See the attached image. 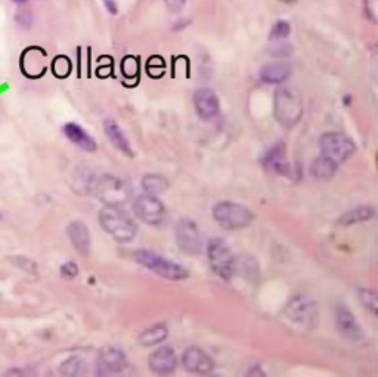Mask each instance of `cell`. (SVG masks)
<instances>
[{"mask_svg": "<svg viewBox=\"0 0 378 377\" xmlns=\"http://www.w3.org/2000/svg\"><path fill=\"white\" fill-rule=\"evenodd\" d=\"M99 222L104 231L119 243L132 242L137 231L135 221L120 206H105L99 213Z\"/></svg>", "mask_w": 378, "mask_h": 377, "instance_id": "1", "label": "cell"}, {"mask_svg": "<svg viewBox=\"0 0 378 377\" xmlns=\"http://www.w3.org/2000/svg\"><path fill=\"white\" fill-rule=\"evenodd\" d=\"M90 191L105 206H124L132 197V190L126 181L114 175H102L92 181Z\"/></svg>", "mask_w": 378, "mask_h": 377, "instance_id": "2", "label": "cell"}, {"mask_svg": "<svg viewBox=\"0 0 378 377\" xmlns=\"http://www.w3.org/2000/svg\"><path fill=\"white\" fill-rule=\"evenodd\" d=\"M273 112L277 120L285 126L293 128L300 122L303 114V99L302 95L295 89L284 86L280 87L275 94Z\"/></svg>", "mask_w": 378, "mask_h": 377, "instance_id": "3", "label": "cell"}, {"mask_svg": "<svg viewBox=\"0 0 378 377\" xmlns=\"http://www.w3.org/2000/svg\"><path fill=\"white\" fill-rule=\"evenodd\" d=\"M213 218L225 230H243L255 219V213L243 204L221 201L213 208Z\"/></svg>", "mask_w": 378, "mask_h": 377, "instance_id": "4", "label": "cell"}, {"mask_svg": "<svg viewBox=\"0 0 378 377\" xmlns=\"http://www.w3.org/2000/svg\"><path fill=\"white\" fill-rule=\"evenodd\" d=\"M135 259L137 264H141L142 267L155 272L157 276L167 280L180 281L189 277V272L185 268L163 256L153 253L150 250H137L135 253Z\"/></svg>", "mask_w": 378, "mask_h": 377, "instance_id": "5", "label": "cell"}, {"mask_svg": "<svg viewBox=\"0 0 378 377\" xmlns=\"http://www.w3.org/2000/svg\"><path fill=\"white\" fill-rule=\"evenodd\" d=\"M207 256L210 267L217 276L223 280H229L232 277L235 256L225 240L219 237L212 238L207 244Z\"/></svg>", "mask_w": 378, "mask_h": 377, "instance_id": "6", "label": "cell"}, {"mask_svg": "<svg viewBox=\"0 0 378 377\" xmlns=\"http://www.w3.org/2000/svg\"><path fill=\"white\" fill-rule=\"evenodd\" d=\"M319 148L323 151V156L334 160L337 165L340 162H345L356 151V146H354L349 136L338 132H328L320 136Z\"/></svg>", "mask_w": 378, "mask_h": 377, "instance_id": "7", "label": "cell"}, {"mask_svg": "<svg viewBox=\"0 0 378 377\" xmlns=\"http://www.w3.org/2000/svg\"><path fill=\"white\" fill-rule=\"evenodd\" d=\"M133 212L137 219L148 225H160L166 218L164 204L151 194L137 197L133 203Z\"/></svg>", "mask_w": 378, "mask_h": 377, "instance_id": "8", "label": "cell"}, {"mask_svg": "<svg viewBox=\"0 0 378 377\" xmlns=\"http://www.w3.org/2000/svg\"><path fill=\"white\" fill-rule=\"evenodd\" d=\"M175 237H176V244L183 253L196 256L201 253V235L197 228V224L191 219H180L176 224L175 228Z\"/></svg>", "mask_w": 378, "mask_h": 377, "instance_id": "9", "label": "cell"}, {"mask_svg": "<svg viewBox=\"0 0 378 377\" xmlns=\"http://www.w3.org/2000/svg\"><path fill=\"white\" fill-rule=\"evenodd\" d=\"M285 315L295 324L311 326L318 318V306L306 296H294L285 308Z\"/></svg>", "mask_w": 378, "mask_h": 377, "instance_id": "10", "label": "cell"}, {"mask_svg": "<svg viewBox=\"0 0 378 377\" xmlns=\"http://www.w3.org/2000/svg\"><path fill=\"white\" fill-rule=\"evenodd\" d=\"M126 353L117 346L102 348L98 355V373L102 376L117 374L126 369Z\"/></svg>", "mask_w": 378, "mask_h": 377, "instance_id": "11", "label": "cell"}, {"mask_svg": "<svg viewBox=\"0 0 378 377\" xmlns=\"http://www.w3.org/2000/svg\"><path fill=\"white\" fill-rule=\"evenodd\" d=\"M183 369L196 374H209L214 369V362L207 352L197 346L188 348L182 355Z\"/></svg>", "mask_w": 378, "mask_h": 377, "instance_id": "12", "label": "cell"}, {"mask_svg": "<svg viewBox=\"0 0 378 377\" xmlns=\"http://www.w3.org/2000/svg\"><path fill=\"white\" fill-rule=\"evenodd\" d=\"M148 364H150L151 371L157 374H170L176 369L178 357L170 346H162L151 353Z\"/></svg>", "mask_w": 378, "mask_h": 377, "instance_id": "13", "label": "cell"}, {"mask_svg": "<svg viewBox=\"0 0 378 377\" xmlns=\"http://www.w3.org/2000/svg\"><path fill=\"white\" fill-rule=\"evenodd\" d=\"M194 107H196L197 114L201 119H213L219 112V98L212 89H200L194 95Z\"/></svg>", "mask_w": 378, "mask_h": 377, "instance_id": "14", "label": "cell"}, {"mask_svg": "<svg viewBox=\"0 0 378 377\" xmlns=\"http://www.w3.org/2000/svg\"><path fill=\"white\" fill-rule=\"evenodd\" d=\"M336 326L341 336L349 340L356 342L362 337V330L356 321L354 315L347 310L346 306H340L336 312Z\"/></svg>", "mask_w": 378, "mask_h": 377, "instance_id": "15", "label": "cell"}, {"mask_svg": "<svg viewBox=\"0 0 378 377\" xmlns=\"http://www.w3.org/2000/svg\"><path fill=\"white\" fill-rule=\"evenodd\" d=\"M67 234L70 237L73 246L80 255H89L90 251V233L82 221H73L67 226Z\"/></svg>", "mask_w": 378, "mask_h": 377, "instance_id": "16", "label": "cell"}, {"mask_svg": "<svg viewBox=\"0 0 378 377\" xmlns=\"http://www.w3.org/2000/svg\"><path fill=\"white\" fill-rule=\"evenodd\" d=\"M263 165L273 170L275 174L289 175L290 165L287 162V156H285V145L282 142H278L277 145L272 146L266 153L265 158H263Z\"/></svg>", "mask_w": 378, "mask_h": 377, "instance_id": "17", "label": "cell"}, {"mask_svg": "<svg viewBox=\"0 0 378 377\" xmlns=\"http://www.w3.org/2000/svg\"><path fill=\"white\" fill-rule=\"evenodd\" d=\"M64 133L68 140L73 144H76L78 148H82L85 151H95L96 150V142L92 136L76 123H67L62 128Z\"/></svg>", "mask_w": 378, "mask_h": 377, "instance_id": "18", "label": "cell"}, {"mask_svg": "<svg viewBox=\"0 0 378 377\" xmlns=\"http://www.w3.org/2000/svg\"><path fill=\"white\" fill-rule=\"evenodd\" d=\"M291 74V67L287 62H272L260 70V80L269 85L284 83Z\"/></svg>", "mask_w": 378, "mask_h": 377, "instance_id": "19", "label": "cell"}, {"mask_svg": "<svg viewBox=\"0 0 378 377\" xmlns=\"http://www.w3.org/2000/svg\"><path fill=\"white\" fill-rule=\"evenodd\" d=\"M104 129H105V133L110 138V141L114 144V146H116L117 150H120L123 154H126L128 157H133V150L130 146V142L128 138H126V135L123 133L120 126L116 122L111 120V119L105 120Z\"/></svg>", "mask_w": 378, "mask_h": 377, "instance_id": "20", "label": "cell"}, {"mask_svg": "<svg viewBox=\"0 0 378 377\" xmlns=\"http://www.w3.org/2000/svg\"><path fill=\"white\" fill-rule=\"evenodd\" d=\"M167 336H169L167 326L163 324V323H160V324H155V326L142 331L141 336H139V344L142 346L160 345V344H163V342L167 339Z\"/></svg>", "mask_w": 378, "mask_h": 377, "instance_id": "21", "label": "cell"}, {"mask_svg": "<svg viewBox=\"0 0 378 377\" xmlns=\"http://www.w3.org/2000/svg\"><path fill=\"white\" fill-rule=\"evenodd\" d=\"M311 172H312V176L316 179H320V181L331 179L337 172V163L334 162V160H331L325 156L318 157L312 163Z\"/></svg>", "mask_w": 378, "mask_h": 377, "instance_id": "22", "label": "cell"}, {"mask_svg": "<svg viewBox=\"0 0 378 377\" xmlns=\"http://www.w3.org/2000/svg\"><path fill=\"white\" fill-rule=\"evenodd\" d=\"M372 216H374V209L371 208V206H362V208H356V209L346 212L340 218L338 224L343 226H350L354 224L370 221Z\"/></svg>", "mask_w": 378, "mask_h": 377, "instance_id": "23", "label": "cell"}, {"mask_svg": "<svg viewBox=\"0 0 378 377\" xmlns=\"http://www.w3.org/2000/svg\"><path fill=\"white\" fill-rule=\"evenodd\" d=\"M142 187L146 194H151V196H160L167 191L169 188V181L162 175H145L142 179Z\"/></svg>", "mask_w": 378, "mask_h": 377, "instance_id": "24", "label": "cell"}, {"mask_svg": "<svg viewBox=\"0 0 378 377\" xmlns=\"http://www.w3.org/2000/svg\"><path fill=\"white\" fill-rule=\"evenodd\" d=\"M235 271H239V274H241V276L246 277L247 280H253L259 277V268H257L256 260H253L248 256L235 258L234 272Z\"/></svg>", "mask_w": 378, "mask_h": 377, "instance_id": "25", "label": "cell"}, {"mask_svg": "<svg viewBox=\"0 0 378 377\" xmlns=\"http://www.w3.org/2000/svg\"><path fill=\"white\" fill-rule=\"evenodd\" d=\"M85 362L74 357V358H70L68 361H65L62 364V367H61V373L65 374V376H78V374H83L85 373Z\"/></svg>", "mask_w": 378, "mask_h": 377, "instance_id": "26", "label": "cell"}, {"mask_svg": "<svg viewBox=\"0 0 378 377\" xmlns=\"http://www.w3.org/2000/svg\"><path fill=\"white\" fill-rule=\"evenodd\" d=\"M359 301L362 305L370 310L372 314H377V308H378V296L374 290L371 289H361L359 290Z\"/></svg>", "mask_w": 378, "mask_h": 377, "instance_id": "27", "label": "cell"}, {"mask_svg": "<svg viewBox=\"0 0 378 377\" xmlns=\"http://www.w3.org/2000/svg\"><path fill=\"white\" fill-rule=\"evenodd\" d=\"M52 70L56 77L64 78L71 73V61L67 56H56L55 61L52 62Z\"/></svg>", "mask_w": 378, "mask_h": 377, "instance_id": "28", "label": "cell"}, {"mask_svg": "<svg viewBox=\"0 0 378 377\" xmlns=\"http://www.w3.org/2000/svg\"><path fill=\"white\" fill-rule=\"evenodd\" d=\"M290 31H291V27L287 21H284V19L277 21L270 28L269 39L270 40H282L285 37H289Z\"/></svg>", "mask_w": 378, "mask_h": 377, "instance_id": "29", "label": "cell"}, {"mask_svg": "<svg viewBox=\"0 0 378 377\" xmlns=\"http://www.w3.org/2000/svg\"><path fill=\"white\" fill-rule=\"evenodd\" d=\"M121 73L126 78H135L139 74V61L133 56H126L121 61Z\"/></svg>", "mask_w": 378, "mask_h": 377, "instance_id": "30", "label": "cell"}, {"mask_svg": "<svg viewBox=\"0 0 378 377\" xmlns=\"http://www.w3.org/2000/svg\"><path fill=\"white\" fill-rule=\"evenodd\" d=\"M77 274H78V268H77V265L74 264V262H67V264H64L61 267V276L64 278H68V280L76 278Z\"/></svg>", "mask_w": 378, "mask_h": 377, "instance_id": "31", "label": "cell"}, {"mask_svg": "<svg viewBox=\"0 0 378 377\" xmlns=\"http://www.w3.org/2000/svg\"><path fill=\"white\" fill-rule=\"evenodd\" d=\"M270 49L272 51H268V53L272 55V56H280V58H284V56H287V55L291 53V47H290V44L280 43V44H277V47H273Z\"/></svg>", "mask_w": 378, "mask_h": 377, "instance_id": "32", "label": "cell"}, {"mask_svg": "<svg viewBox=\"0 0 378 377\" xmlns=\"http://www.w3.org/2000/svg\"><path fill=\"white\" fill-rule=\"evenodd\" d=\"M12 260H15V262H14L15 265H18V267L22 268V269H26L27 272H36V271H37L36 264H34V262L30 260V259H26V258H15V259H12Z\"/></svg>", "mask_w": 378, "mask_h": 377, "instance_id": "33", "label": "cell"}, {"mask_svg": "<svg viewBox=\"0 0 378 377\" xmlns=\"http://www.w3.org/2000/svg\"><path fill=\"white\" fill-rule=\"evenodd\" d=\"M185 2H187V0H164L166 8L170 10V12H173V14L180 12L182 8L185 6Z\"/></svg>", "mask_w": 378, "mask_h": 377, "instance_id": "34", "label": "cell"}, {"mask_svg": "<svg viewBox=\"0 0 378 377\" xmlns=\"http://www.w3.org/2000/svg\"><path fill=\"white\" fill-rule=\"evenodd\" d=\"M104 2H105V8L110 10L112 15L117 12V6H116V2H114V0H104Z\"/></svg>", "mask_w": 378, "mask_h": 377, "instance_id": "35", "label": "cell"}, {"mask_svg": "<svg viewBox=\"0 0 378 377\" xmlns=\"http://www.w3.org/2000/svg\"><path fill=\"white\" fill-rule=\"evenodd\" d=\"M14 2H15V3H26L27 0H14Z\"/></svg>", "mask_w": 378, "mask_h": 377, "instance_id": "36", "label": "cell"}, {"mask_svg": "<svg viewBox=\"0 0 378 377\" xmlns=\"http://www.w3.org/2000/svg\"><path fill=\"white\" fill-rule=\"evenodd\" d=\"M284 2H287V3H293V2H295V0H284Z\"/></svg>", "mask_w": 378, "mask_h": 377, "instance_id": "37", "label": "cell"}]
</instances>
